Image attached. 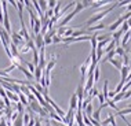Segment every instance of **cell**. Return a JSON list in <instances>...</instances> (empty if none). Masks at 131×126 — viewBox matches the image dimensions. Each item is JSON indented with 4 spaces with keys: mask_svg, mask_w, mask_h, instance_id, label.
<instances>
[{
    "mask_svg": "<svg viewBox=\"0 0 131 126\" xmlns=\"http://www.w3.org/2000/svg\"><path fill=\"white\" fill-rule=\"evenodd\" d=\"M115 7H117V2H113V4H111V6H109L108 8L105 10V11H101V12L95 14V15H93V17H91L90 19H87V22L84 23V26H88V27H90L91 25H94L95 22H98V21H101V19L104 18L105 15H108V14L111 12L112 10L115 8Z\"/></svg>",
    "mask_w": 131,
    "mask_h": 126,
    "instance_id": "cell-1",
    "label": "cell"
},
{
    "mask_svg": "<svg viewBox=\"0 0 131 126\" xmlns=\"http://www.w3.org/2000/svg\"><path fill=\"white\" fill-rule=\"evenodd\" d=\"M11 43L15 45V47H21V45L25 44V40H24V37L21 36L19 33H17V32H11Z\"/></svg>",
    "mask_w": 131,
    "mask_h": 126,
    "instance_id": "cell-2",
    "label": "cell"
},
{
    "mask_svg": "<svg viewBox=\"0 0 131 126\" xmlns=\"http://www.w3.org/2000/svg\"><path fill=\"white\" fill-rule=\"evenodd\" d=\"M124 17H119L113 23H111V25L108 26V30H111V32H116V30H119V27L123 25V22H124Z\"/></svg>",
    "mask_w": 131,
    "mask_h": 126,
    "instance_id": "cell-3",
    "label": "cell"
},
{
    "mask_svg": "<svg viewBox=\"0 0 131 126\" xmlns=\"http://www.w3.org/2000/svg\"><path fill=\"white\" fill-rule=\"evenodd\" d=\"M35 47H36V50H41V48H44V38H43L41 34L35 36Z\"/></svg>",
    "mask_w": 131,
    "mask_h": 126,
    "instance_id": "cell-4",
    "label": "cell"
},
{
    "mask_svg": "<svg viewBox=\"0 0 131 126\" xmlns=\"http://www.w3.org/2000/svg\"><path fill=\"white\" fill-rule=\"evenodd\" d=\"M94 85V75H88V80L84 84V93H88Z\"/></svg>",
    "mask_w": 131,
    "mask_h": 126,
    "instance_id": "cell-5",
    "label": "cell"
},
{
    "mask_svg": "<svg viewBox=\"0 0 131 126\" xmlns=\"http://www.w3.org/2000/svg\"><path fill=\"white\" fill-rule=\"evenodd\" d=\"M29 107H30V110L33 111V113H36V114H40V111L43 110V107L39 104L37 100H33L32 103H29Z\"/></svg>",
    "mask_w": 131,
    "mask_h": 126,
    "instance_id": "cell-6",
    "label": "cell"
},
{
    "mask_svg": "<svg viewBox=\"0 0 131 126\" xmlns=\"http://www.w3.org/2000/svg\"><path fill=\"white\" fill-rule=\"evenodd\" d=\"M109 63L115 66V67L119 71H120V70H122V67H123V60H122V58H119V56H116L115 59H112V60H109Z\"/></svg>",
    "mask_w": 131,
    "mask_h": 126,
    "instance_id": "cell-7",
    "label": "cell"
},
{
    "mask_svg": "<svg viewBox=\"0 0 131 126\" xmlns=\"http://www.w3.org/2000/svg\"><path fill=\"white\" fill-rule=\"evenodd\" d=\"M75 119H76V122H77V125H79V126H86V125H84V122H83V111H81V110L76 111Z\"/></svg>",
    "mask_w": 131,
    "mask_h": 126,
    "instance_id": "cell-8",
    "label": "cell"
},
{
    "mask_svg": "<svg viewBox=\"0 0 131 126\" xmlns=\"http://www.w3.org/2000/svg\"><path fill=\"white\" fill-rule=\"evenodd\" d=\"M69 108L70 110H77V96L76 93L72 94V97H70V101H69Z\"/></svg>",
    "mask_w": 131,
    "mask_h": 126,
    "instance_id": "cell-9",
    "label": "cell"
},
{
    "mask_svg": "<svg viewBox=\"0 0 131 126\" xmlns=\"http://www.w3.org/2000/svg\"><path fill=\"white\" fill-rule=\"evenodd\" d=\"M130 70H131V67H126V66H123V67H122V70H120L122 81H126V80H127V77H128V74H130Z\"/></svg>",
    "mask_w": 131,
    "mask_h": 126,
    "instance_id": "cell-10",
    "label": "cell"
},
{
    "mask_svg": "<svg viewBox=\"0 0 131 126\" xmlns=\"http://www.w3.org/2000/svg\"><path fill=\"white\" fill-rule=\"evenodd\" d=\"M55 63H57V59L52 58L50 62H47V66H46V69L43 70V71H46V73H51V70H52V67L55 66Z\"/></svg>",
    "mask_w": 131,
    "mask_h": 126,
    "instance_id": "cell-11",
    "label": "cell"
},
{
    "mask_svg": "<svg viewBox=\"0 0 131 126\" xmlns=\"http://www.w3.org/2000/svg\"><path fill=\"white\" fill-rule=\"evenodd\" d=\"M88 34H90V33H88V30H75L70 37L77 38V37H81V36H88Z\"/></svg>",
    "mask_w": 131,
    "mask_h": 126,
    "instance_id": "cell-12",
    "label": "cell"
},
{
    "mask_svg": "<svg viewBox=\"0 0 131 126\" xmlns=\"http://www.w3.org/2000/svg\"><path fill=\"white\" fill-rule=\"evenodd\" d=\"M108 85H109V81L105 80V84H104V89H102V96H104L105 100H109V90H108Z\"/></svg>",
    "mask_w": 131,
    "mask_h": 126,
    "instance_id": "cell-13",
    "label": "cell"
},
{
    "mask_svg": "<svg viewBox=\"0 0 131 126\" xmlns=\"http://www.w3.org/2000/svg\"><path fill=\"white\" fill-rule=\"evenodd\" d=\"M123 30L122 29H119V30H116V32H113V34H112V37H113V40H115V43L117 44L119 43V40H120V37H123Z\"/></svg>",
    "mask_w": 131,
    "mask_h": 126,
    "instance_id": "cell-14",
    "label": "cell"
},
{
    "mask_svg": "<svg viewBox=\"0 0 131 126\" xmlns=\"http://www.w3.org/2000/svg\"><path fill=\"white\" fill-rule=\"evenodd\" d=\"M33 77H35V80H36V81H40L41 80V77H43V70H41L40 67H37L35 69V73H33Z\"/></svg>",
    "mask_w": 131,
    "mask_h": 126,
    "instance_id": "cell-15",
    "label": "cell"
},
{
    "mask_svg": "<svg viewBox=\"0 0 131 126\" xmlns=\"http://www.w3.org/2000/svg\"><path fill=\"white\" fill-rule=\"evenodd\" d=\"M115 52H116V55H117L119 58H123L126 55V50L122 47V45H119V47H116L115 48Z\"/></svg>",
    "mask_w": 131,
    "mask_h": 126,
    "instance_id": "cell-16",
    "label": "cell"
},
{
    "mask_svg": "<svg viewBox=\"0 0 131 126\" xmlns=\"http://www.w3.org/2000/svg\"><path fill=\"white\" fill-rule=\"evenodd\" d=\"M115 47H116V43H115V40L112 38V41L108 44V47H106V48H104V52H105V54H109L111 51H113V50H115Z\"/></svg>",
    "mask_w": 131,
    "mask_h": 126,
    "instance_id": "cell-17",
    "label": "cell"
},
{
    "mask_svg": "<svg viewBox=\"0 0 131 126\" xmlns=\"http://www.w3.org/2000/svg\"><path fill=\"white\" fill-rule=\"evenodd\" d=\"M18 99H19V103L22 104V106H29V103H28V99H26V96L25 94H22V93H19L18 94Z\"/></svg>",
    "mask_w": 131,
    "mask_h": 126,
    "instance_id": "cell-18",
    "label": "cell"
},
{
    "mask_svg": "<svg viewBox=\"0 0 131 126\" xmlns=\"http://www.w3.org/2000/svg\"><path fill=\"white\" fill-rule=\"evenodd\" d=\"M111 41H112V38H111V37H108L106 40H104V41H100V43L97 44V48H101V50H104V47H105L106 44H109Z\"/></svg>",
    "mask_w": 131,
    "mask_h": 126,
    "instance_id": "cell-19",
    "label": "cell"
},
{
    "mask_svg": "<svg viewBox=\"0 0 131 126\" xmlns=\"http://www.w3.org/2000/svg\"><path fill=\"white\" fill-rule=\"evenodd\" d=\"M39 7H40V10L41 11H43V14L47 11L48 10V6H47V2H44V0H40V2H39Z\"/></svg>",
    "mask_w": 131,
    "mask_h": 126,
    "instance_id": "cell-20",
    "label": "cell"
},
{
    "mask_svg": "<svg viewBox=\"0 0 131 126\" xmlns=\"http://www.w3.org/2000/svg\"><path fill=\"white\" fill-rule=\"evenodd\" d=\"M123 99H124V93L120 92V93H117V94H115V97L112 99V101H113V103H117V101L123 100Z\"/></svg>",
    "mask_w": 131,
    "mask_h": 126,
    "instance_id": "cell-21",
    "label": "cell"
},
{
    "mask_svg": "<svg viewBox=\"0 0 131 126\" xmlns=\"http://www.w3.org/2000/svg\"><path fill=\"white\" fill-rule=\"evenodd\" d=\"M101 111H102V108L100 107L97 111H95V113H93V115H91V118H93V119H95L97 122H100V115H101Z\"/></svg>",
    "mask_w": 131,
    "mask_h": 126,
    "instance_id": "cell-22",
    "label": "cell"
},
{
    "mask_svg": "<svg viewBox=\"0 0 131 126\" xmlns=\"http://www.w3.org/2000/svg\"><path fill=\"white\" fill-rule=\"evenodd\" d=\"M124 85H126V81H122V80H120L119 85L115 88V93L117 94V93H120V92H122V89H123V86H124Z\"/></svg>",
    "mask_w": 131,
    "mask_h": 126,
    "instance_id": "cell-23",
    "label": "cell"
},
{
    "mask_svg": "<svg viewBox=\"0 0 131 126\" xmlns=\"http://www.w3.org/2000/svg\"><path fill=\"white\" fill-rule=\"evenodd\" d=\"M94 82H97L98 80H100V75H101V71H100V66H97L95 67V70H94Z\"/></svg>",
    "mask_w": 131,
    "mask_h": 126,
    "instance_id": "cell-24",
    "label": "cell"
},
{
    "mask_svg": "<svg viewBox=\"0 0 131 126\" xmlns=\"http://www.w3.org/2000/svg\"><path fill=\"white\" fill-rule=\"evenodd\" d=\"M87 94H88V97H91V99H93L94 96H98V94H100V92H98L97 88H94V86H93V88H91V90H90Z\"/></svg>",
    "mask_w": 131,
    "mask_h": 126,
    "instance_id": "cell-25",
    "label": "cell"
},
{
    "mask_svg": "<svg viewBox=\"0 0 131 126\" xmlns=\"http://www.w3.org/2000/svg\"><path fill=\"white\" fill-rule=\"evenodd\" d=\"M102 56H104V50H101V48H97V60H98V63L102 60Z\"/></svg>",
    "mask_w": 131,
    "mask_h": 126,
    "instance_id": "cell-26",
    "label": "cell"
},
{
    "mask_svg": "<svg viewBox=\"0 0 131 126\" xmlns=\"http://www.w3.org/2000/svg\"><path fill=\"white\" fill-rule=\"evenodd\" d=\"M105 103H106V106H109V107H112V108H113V110H116V111H117V113H119V111H120V110H119V108H117V106H116V104H115V103H113V101H112L111 99H109V100H106V101H105Z\"/></svg>",
    "mask_w": 131,
    "mask_h": 126,
    "instance_id": "cell-27",
    "label": "cell"
},
{
    "mask_svg": "<svg viewBox=\"0 0 131 126\" xmlns=\"http://www.w3.org/2000/svg\"><path fill=\"white\" fill-rule=\"evenodd\" d=\"M65 32H66V27H58V29H57V36L62 38L63 34H65Z\"/></svg>",
    "mask_w": 131,
    "mask_h": 126,
    "instance_id": "cell-28",
    "label": "cell"
},
{
    "mask_svg": "<svg viewBox=\"0 0 131 126\" xmlns=\"http://www.w3.org/2000/svg\"><path fill=\"white\" fill-rule=\"evenodd\" d=\"M22 121H24V125L28 126L29 125V121H30V115H28V114H24V117H22Z\"/></svg>",
    "mask_w": 131,
    "mask_h": 126,
    "instance_id": "cell-29",
    "label": "cell"
},
{
    "mask_svg": "<svg viewBox=\"0 0 131 126\" xmlns=\"http://www.w3.org/2000/svg\"><path fill=\"white\" fill-rule=\"evenodd\" d=\"M17 113L21 114V115H24L25 113H24V106L21 103H17Z\"/></svg>",
    "mask_w": 131,
    "mask_h": 126,
    "instance_id": "cell-30",
    "label": "cell"
},
{
    "mask_svg": "<svg viewBox=\"0 0 131 126\" xmlns=\"http://www.w3.org/2000/svg\"><path fill=\"white\" fill-rule=\"evenodd\" d=\"M43 38H44V47H46V45L52 44V38H51V37H48V36H43Z\"/></svg>",
    "mask_w": 131,
    "mask_h": 126,
    "instance_id": "cell-31",
    "label": "cell"
},
{
    "mask_svg": "<svg viewBox=\"0 0 131 126\" xmlns=\"http://www.w3.org/2000/svg\"><path fill=\"white\" fill-rule=\"evenodd\" d=\"M124 114H131V108L127 107V108H124V110H120L117 115H120V117H122V115H124Z\"/></svg>",
    "mask_w": 131,
    "mask_h": 126,
    "instance_id": "cell-32",
    "label": "cell"
},
{
    "mask_svg": "<svg viewBox=\"0 0 131 126\" xmlns=\"http://www.w3.org/2000/svg\"><path fill=\"white\" fill-rule=\"evenodd\" d=\"M47 6H48V8H50V10H54V8H55V6H57V2H55V0L47 2Z\"/></svg>",
    "mask_w": 131,
    "mask_h": 126,
    "instance_id": "cell-33",
    "label": "cell"
},
{
    "mask_svg": "<svg viewBox=\"0 0 131 126\" xmlns=\"http://www.w3.org/2000/svg\"><path fill=\"white\" fill-rule=\"evenodd\" d=\"M128 29H130V26L127 25V22L124 21V22H123V25H122V30H123V33H127V32H128Z\"/></svg>",
    "mask_w": 131,
    "mask_h": 126,
    "instance_id": "cell-34",
    "label": "cell"
},
{
    "mask_svg": "<svg viewBox=\"0 0 131 126\" xmlns=\"http://www.w3.org/2000/svg\"><path fill=\"white\" fill-rule=\"evenodd\" d=\"M58 43H62V38L58 37V36L55 34V36L52 37V44H58Z\"/></svg>",
    "mask_w": 131,
    "mask_h": 126,
    "instance_id": "cell-35",
    "label": "cell"
},
{
    "mask_svg": "<svg viewBox=\"0 0 131 126\" xmlns=\"http://www.w3.org/2000/svg\"><path fill=\"white\" fill-rule=\"evenodd\" d=\"M14 69H15V65H11V66H10V67L4 69V73H6V74H10V73H11Z\"/></svg>",
    "mask_w": 131,
    "mask_h": 126,
    "instance_id": "cell-36",
    "label": "cell"
},
{
    "mask_svg": "<svg viewBox=\"0 0 131 126\" xmlns=\"http://www.w3.org/2000/svg\"><path fill=\"white\" fill-rule=\"evenodd\" d=\"M109 121H111V123H112V126H116V121H115V115L113 114H109Z\"/></svg>",
    "mask_w": 131,
    "mask_h": 126,
    "instance_id": "cell-37",
    "label": "cell"
},
{
    "mask_svg": "<svg viewBox=\"0 0 131 126\" xmlns=\"http://www.w3.org/2000/svg\"><path fill=\"white\" fill-rule=\"evenodd\" d=\"M98 100H100L101 106H102V104H105V99H104V96H102V93H100V94H98Z\"/></svg>",
    "mask_w": 131,
    "mask_h": 126,
    "instance_id": "cell-38",
    "label": "cell"
},
{
    "mask_svg": "<svg viewBox=\"0 0 131 126\" xmlns=\"http://www.w3.org/2000/svg\"><path fill=\"white\" fill-rule=\"evenodd\" d=\"M0 126H7V119L6 118H0Z\"/></svg>",
    "mask_w": 131,
    "mask_h": 126,
    "instance_id": "cell-39",
    "label": "cell"
},
{
    "mask_svg": "<svg viewBox=\"0 0 131 126\" xmlns=\"http://www.w3.org/2000/svg\"><path fill=\"white\" fill-rule=\"evenodd\" d=\"M29 51L30 50L28 47H22V48H21V52H22V54H26V52H29Z\"/></svg>",
    "mask_w": 131,
    "mask_h": 126,
    "instance_id": "cell-40",
    "label": "cell"
},
{
    "mask_svg": "<svg viewBox=\"0 0 131 126\" xmlns=\"http://www.w3.org/2000/svg\"><path fill=\"white\" fill-rule=\"evenodd\" d=\"M8 4H11L14 8H17V2H14V0H11V2H8Z\"/></svg>",
    "mask_w": 131,
    "mask_h": 126,
    "instance_id": "cell-41",
    "label": "cell"
},
{
    "mask_svg": "<svg viewBox=\"0 0 131 126\" xmlns=\"http://www.w3.org/2000/svg\"><path fill=\"white\" fill-rule=\"evenodd\" d=\"M126 10H127V12H131V3H128V4H127Z\"/></svg>",
    "mask_w": 131,
    "mask_h": 126,
    "instance_id": "cell-42",
    "label": "cell"
},
{
    "mask_svg": "<svg viewBox=\"0 0 131 126\" xmlns=\"http://www.w3.org/2000/svg\"><path fill=\"white\" fill-rule=\"evenodd\" d=\"M126 22H127V25L131 27V17H130V19H128V21H126Z\"/></svg>",
    "mask_w": 131,
    "mask_h": 126,
    "instance_id": "cell-43",
    "label": "cell"
},
{
    "mask_svg": "<svg viewBox=\"0 0 131 126\" xmlns=\"http://www.w3.org/2000/svg\"><path fill=\"white\" fill-rule=\"evenodd\" d=\"M3 114H4V110H3V111H0V118L3 117Z\"/></svg>",
    "mask_w": 131,
    "mask_h": 126,
    "instance_id": "cell-44",
    "label": "cell"
}]
</instances>
